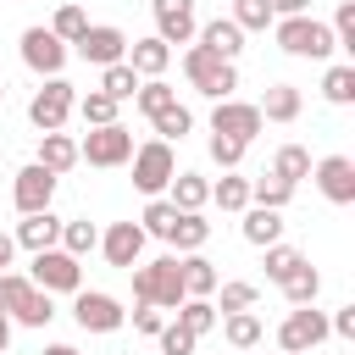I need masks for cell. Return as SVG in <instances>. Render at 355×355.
<instances>
[{
  "mask_svg": "<svg viewBox=\"0 0 355 355\" xmlns=\"http://www.w3.org/2000/svg\"><path fill=\"white\" fill-rule=\"evenodd\" d=\"M205 239H211V222H205L200 211H178V222H172L166 244H172V250H200Z\"/></svg>",
  "mask_w": 355,
  "mask_h": 355,
  "instance_id": "obj_25",
  "label": "cell"
},
{
  "mask_svg": "<svg viewBox=\"0 0 355 355\" xmlns=\"http://www.w3.org/2000/svg\"><path fill=\"white\" fill-rule=\"evenodd\" d=\"M183 72H189V83H194L200 94H211V100H233V89H239L233 61H222V55L205 50V44H189V50H183Z\"/></svg>",
  "mask_w": 355,
  "mask_h": 355,
  "instance_id": "obj_2",
  "label": "cell"
},
{
  "mask_svg": "<svg viewBox=\"0 0 355 355\" xmlns=\"http://www.w3.org/2000/svg\"><path fill=\"white\" fill-rule=\"evenodd\" d=\"M94 244H100V227H94V222H61V250H67V255L83 261Z\"/></svg>",
  "mask_w": 355,
  "mask_h": 355,
  "instance_id": "obj_34",
  "label": "cell"
},
{
  "mask_svg": "<svg viewBox=\"0 0 355 355\" xmlns=\"http://www.w3.org/2000/svg\"><path fill=\"white\" fill-rule=\"evenodd\" d=\"M72 316H78V327L83 333H116L122 327V305L111 300V294H94V288H78V300H72Z\"/></svg>",
  "mask_w": 355,
  "mask_h": 355,
  "instance_id": "obj_10",
  "label": "cell"
},
{
  "mask_svg": "<svg viewBox=\"0 0 355 355\" xmlns=\"http://www.w3.org/2000/svg\"><path fill=\"white\" fill-rule=\"evenodd\" d=\"M166 189H172V205H178V211H200V205L211 200V183H205L200 172H172Z\"/></svg>",
  "mask_w": 355,
  "mask_h": 355,
  "instance_id": "obj_23",
  "label": "cell"
},
{
  "mask_svg": "<svg viewBox=\"0 0 355 355\" xmlns=\"http://www.w3.org/2000/svg\"><path fill=\"white\" fill-rule=\"evenodd\" d=\"M133 327L139 333H161V305H139L133 311Z\"/></svg>",
  "mask_w": 355,
  "mask_h": 355,
  "instance_id": "obj_47",
  "label": "cell"
},
{
  "mask_svg": "<svg viewBox=\"0 0 355 355\" xmlns=\"http://www.w3.org/2000/svg\"><path fill=\"white\" fill-rule=\"evenodd\" d=\"M28 283H39L44 294H78L83 288V266H78V255H67V250H33V272H28Z\"/></svg>",
  "mask_w": 355,
  "mask_h": 355,
  "instance_id": "obj_3",
  "label": "cell"
},
{
  "mask_svg": "<svg viewBox=\"0 0 355 355\" xmlns=\"http://www.w3.org/2000/svg\"><path fill=\"white\" fill-rule=\"evenodd\" d=\"M261 128H266V122H261V105H244V100H216V111H211V133H227V139H239V144H250Z\"/></svg>",
  "mask_w": 355,
  "mask_h": 355,
  "instance_id": "obj_12",
  "label": "cell"
},
{
  "mask_svg": "<svg viewBox=\"0 0 355 355\" xmlns=\"http://www.w3.org/2000/svg\"><path fill=\"white\" fill-rule=\"evenodd\" d=\"M72 105H78L72 83H67V78H44V89L28 100V122H33L39 133H55V128L72 116Z\"/></svg>",
  "mask_w": 355,
  "mask_h": 355,
  "instance_id": "obj_6",
  "label": "cell"
},
{
  "mask_svg": "<svg viewBox=\"0 0 355 355\" xmlns=\"http://www.w3.org/2000/svg\"><path fill=\"white\" fill-rule=\"evenodd\" d=\"M222 333H227L233 349H250V344H261V316H250V311H227Z\"/></svg>",
  "mask_w": 355,
  "mask_h": 355,
  "instance_id": "obj_31",
  "label": "cell"
},
{
  "mask_svg": "<svg viewBox=\"0 0 355 355\" xmlns=\"http://www.w3.org/2000/svg\"><path fill=\"white\" fill-rule=\"evenodd\" d=\"M11 255H17V239H11V233H0V272L11 266Z\"/></svg>",
  "mask_w": 355,
  "mask_h": 355,
  "instance_id": "obj_50",
  "label": "cell"
},
{
  "mask_svg": "<svg viewBox=\"0 0 355 355\" xmlns=\"http://www.w3.org/2000/svg\"><path fill=\"white\" fill-rule=\"evenodd\" d=\"M194 33H200V44H205V50H216L222 61H233V55L244 50V28H239L233 17H216V22H205V28H194Z\"/></svg>",
  "mask_w": 355,
  "mask_h": 355,
  "instance_id": "obj_18",
  "label": "cell"
},
{
  "mask_svg": "<svg viewBox=\"0 0 355 355\" xmlns=\"http://www.w3.org/2000/svg\"><path fill=\"white\" fill-rule=\"evenodd\" d=\"M311 0H272V17H305Z\"/></svg>",
  "mask_w": 355,
  "mask_h": 355,
  "instance_id": "obj_49",
  "label": "cell"
},
{
  "mask_svg": "<svg viewBox=\"0 0 355 355\" xmlns=\"http://www.w3.org/2000/svg\"><path fill=\"white\" fill-rule=\"evenodd\" d=\"M150 122H155V133H161L166 144H172V139H183V133L194 128V116H189V105H178V100H172V105H161V111H155Z\"/></svg>",
  "mask_w": 355,
  "mask_h": 355,
  "instance_id": "obj_33",
  "label": "cell"
},
{
  "mask_svg": "<svg viewBox=\"0 0 355 355\" xmlns=\"http://www.w3.org/2000/svg\"><path fill=\"white\" fill-rule=\"evenodd\" d=\"M244 239L261 244V250L277 244V239H283V216H277L272 205H244Z\"/></svg>",
  "mask_w": 355,
  "mask_h": 355,
  "instance_id": "obj_20",
  "label": "cell"
},
{
  "mask_svg": "<svg viewBox=\"0 0 355 355\" xmlns=\"http://www.w3.org/2000/svg\"><path fill=\"white\" fill-rule=\"evenodd\" d=\"M78 111H83V128H105V122H116V100H111V94H100V89H94V94H83V105H78Z\"/></svg>",
  "mask_w": 355,
  "mask_h": 355,
  "instance_id": "obj_42",
  "label": "cell"
},
{
  "mask_svg": "<svg viewBox=\"0 0 355 355\" xmlns=\"http://www.w3.org/2000/svg\"><path fill=\"white\" fill-rule=\"evenodd\" d=\"M150 11H155V39L166 44L194 39V0H150Z\"/></svg>",
  "mask_w": 355,
  "mask_h": 355,
  "instance_id": "obj_16",
  "label": "cell"
},
{
  "mask_svg": "<svg viewBox=\"0 0 355 355\" xmlns=\"http://www.w3.org/2000/svg\"><path fill=\"white\" fill-rule=\"evenodd\" d=\"M322 94H327L333 105H349V100H355V67H349V61L327 67V78H322Z\"/></svg>",
  "mask_w": 355,
  "mask_h": 355,
  "instance_id": "obj_32",
  "label": "cell"
},
{
  "mask_svg": "<svg viewBox=\"0 0 355 355\" xmlns=\"http://www.w3.org/2000/svg\"><path fill=\"white\" fill-rule=\"evenodd\" d=\"M100 94H111L116 105H122V100H133V94H139V72H133L128 61H111V67H100Z\"/></svg>",
  "mask_w": 355,
  "mask_h": 355,
  "instance_id": "obj_26",
  "label": "cell"
},
{
  "mask_svg": "<svg viewBox=\"0 0 355 355\" xmlns=\"http://www.w3.org/2000/svg\"><path fill=\"white\" fill-rule=\"evenodd\" d=\"M133 300H139V305H166V311H178V305L189 300L178 255H155V261H144V266L133 272Z\"/></svg>",
  "mask_w": 355,
  "mask_h": 355,
  "instance_id": "obj_1",
  "label": "cell"
},
{
  "mask_svg": "<svg viewBox=\"0 0 355 355\" xmlns=\"http://www.w3.org/2000/svg\"><path fill=\"white\" fill-rule=\"evenodd\" d=\"M44 355H78V349H72V344H50Z\"/></svg>",
  "mask_w": 355,
  "mask_h": 355,
  "instance_id": "obj_53",
  "label": "cell"
},
{
  "mask_svg": "<svg viewBox=\"0 0 355 355\" xmlns=\"http://www.w3.org/2000/svg\"><path fill=\"white\" fill-rule=\"evenodd\" d=\"M178 322H183V327L200 338V333H211V327H216V305H211L205 294H189V300L178 305Z\"/></svg>",
  "mask_w": 355,
  "mask_h": 355,
  "instance_id": "obj_29",
  "label": "cell"
},
{
  "mask_svg": "<svg viewBox=\"0 0 355 355\" xmlns=\"http://www.w3.org/2000/svg\"><path fill=\"white\" fill-rule=\"evenodd\" d=\"M333 44L355 55V0H338V11H333Z\"/></svg>",
  "mask_w": 355,
  "mask_h": 355,
  "instance_id": "obj_43",
  "label": "cell"
},
{
  "mask_svg": "<svg viewBox=\"0 0 355 355\" xmlns=\"http://www.w3.org/2000/svg\"><path fill=\"white\" fill-rule=\"evenodd\" d=\"M211 161H216V166H239V161H244V144L227 139V133H211Z\"/></svg>",
  "mask_w": 355,
  "mask_h": 355,
  "instance_id": "obj_44",
  "label": "cell"
},
{
  "mask_svg": "<svg viewBox=\"0 0 355 355\" xmlns=\"http://www.w3.org/2000/svg\"><path fill=\"white\" fill-rule=\"evenodd\" d=\"M300 116V89L294 83H272L261 100V122H294Z\"/></svg>",
  "mask_w": 355,
  "mask_h": 355,
  "instance_id": "obj_22",
  "label": "cell"
},
{
  "mask_svg": "<svg viewBox=\"0 0 355 355\" xmlns=\"http://www.w3.org/2000/svg\"><path fill=\"white\" fill-rule=\"evenodd\" d=\"M161 349L166 355H194V333L183 322H172V327H161Z\"/></svg>",
  "mask_w": 355,
  "mask_h": 355,
  "instance_id": "obj_46",
  "label": "cell"
},
{
  "mask_svg": "<svg viewBox=\"0 0 355 355\" xmlns=\"http://www.w3.org/2000/svg\"><path fill=\"white\" fill-rule=\"evenodd\" d=\"M288 194H294V183H283L277 172H266V178H255V183H250V205H272V211H283V205H288Z\"/></svg>",
  "mask_w": 355,
  "mask_h": 355,
  "instance_id": "obj_30",
  "label": "cell"
},
{
  "mask_svg": "<svg viewBox=\"0 0 355 355\" xmlns=\"http://www.w3.org/2000/svg\"><path fill=\"white\" fill-rule=\"evenodd\" d=\"M22 61H28L33 72H44V78H61V67H67V44H61L50 28H28V33H22Z\"/></svg>",
  "mask_w": 355,
  "mask_h": 355,
  "instance_id": "obj_14",
  "label": "cell"
},
{
  "mask_svg": "<svg viewBox=\"0 0 355 355\" xmlns=\"http://www.w3.org/2000/svg\"><path fill=\"white\" fill-rule=\"evenodd\" d=\"M6 294H11V272H0V311H6Z\"/></svg>",
  "mask_w": 355,
  "mask_h": 355,
  "instance_id": "obj_52",
  "label": "cell"
},
{
  "mask_svg": "<svg viewBox=\"0 0 355 355\" xmlns=\"http://www.w3.org/2000/svg\"><path fill=\"white\" fill-rule=\"evenodd\" d=\"M6 344H11V316L0 311V355H6Z\"/></svg>",
  "mask_w": 355,
  "mask_h": 355,
  "instance_id": "obj_51",
  "label": "cell"
},
{
  "mask_svg": "<svg viewBox=\"0 0 355 355\" xmlns=\"http://www.w3.org/2000/svg\"><path fill=\"white\" fill-rule=\"evenodd\" d=\"M277 44H283L288 55H311V61H322V55L338 50V44H333V28L316 22V17H283V22H277Z\"/></svg>",
  "mask_w": 355,
  "mask_h": 355,
  "instance_id": "obj_4",
  "label": "cell"
},
{
  "mask_svg": "<svg viewBox=\"0 0 355 355\" xmlns=\"http://www.w3.org/2000/svg\"><path fill=\"white\" fill-rule=\"evenodd\" d=\"M255 305V283H222V305L216 311H250Z\"/></svg>",
  "mask_w": 355,
  "mask_h": 355,
  "instance_id": "obj_45",
  "label": "cell"
},
{
  "mask_svg": "<svg viewBox=\"0 0 355 355\" xmlns=\"http://www.w3.org/2000/svg\"><path fill=\"white\" fill-rule=\"evenodd\" d=\"M327 338V316L316 311V305H294L288 316H283V327H277V349L283 355H305V349H316Z\"/></svg>",
  "mask_w": 355,
  "mask_h": 355,
  "instance_id": "obj_8",
  "label": "cell"
},
{
  "mask_svg": "<svg viewBox=\"0 0 355 355\" xmlns=\"http://www.w3.org/2000/svg\"><path fill=\"white\" fill-rule=\"evenodd\" d=\"M128 155H133V133H128L122 122L89 128V133H83V144H78V161H89V166H122Z\"/></svg>",
  "mask_w": 355,
  "mask_h": 355,
  "instance_id": "obj_7",
  "label": "cell"
},
{
  "mask_svg": "<svg viewBox=\"0 0 355 355\" xmlns=\"http://www.w3.org/2000/svg\"><path fill=\"white\" fill-rule=\"evenodd\" d=\"M166 61H172V44H166V39H133V44H128V67H133L139 78H161Z\"/></svg>",
  "mask_w": 355,
  "mask_h": 355,
  "instance_id": "obj_19",
  "label": "cell"
},
{
  "mask_svg": "<svg viewBox=\"0 0 355 355\" xmlns=\"http://www.w3.org/2000/svg\"><path fill=\"white\" fill-rule=\"evenodd\" d=\"M133 100H139V111H144V116H155L161 105H172V100H178V89H172V83H161V78H150V83H139V94H133Z\"/></svg>",
  "mask_w": 355,
  "mask_h": 355,
  "instance_id": "obj_41",
  "label": "cell"
},
{
  "mask_svg": "<svg viewBox=\"0 0 355 355\" xmlns=\"http://www.w3.org/2000/svg\"><path fill=\"white\" fill-rule=\"evenodd\" d=\"M172 222H178V205H172V200H150V205H144V216H139V227H144V233H155V239H166V233H172Z\"/></svg>",
  "mask_w": 355,
  "mask_h": 355,
  "instance_id": "obj_38",
  "label": "cell"
},
{
  "mask_svg": "<svg viewBox=\"0 0 355 355\" xmlns=\"http://www.w3.org/2000/svg\"><path fill=\"white\" fill-rule=\"evenodd\" d=\"M78 55H83L89 67L128 61V33H122V28H111V22H100V28H83V33H78Z\"/></svg>",
  "mask_w": 355,
  "mask_h": 355,
  "instance_id": "obj_11",
  "label": "cell"
},
{
  "mask_svg": "<svg viewBox=\"0 0 355 355\" xmlns=\"http://www.w3.org/2000/svg\"><path fill=\"white\" fill-rule=\"evenodd\" d=\"M272 172H277L283 183H300V178L311 172V150H300V144H283V150H277V161H272Z\"/></svg>",
  "mask_w": 355,
  "mask_h": 355,
  "instance_id": "obj_35",
  "label": "cell"
},
{
  "mask_svg": "<svg viewBox=\"0 0 355 355\" xmlns=\"http://www.w3.org/2000/svg\"><path fill=\"white\" fill-rule=\"evenodd\" d=\"M300 261H305V255H300L294 244H283V239H277V244H266V277H272V283H283Z\"/></svg>",
  "mask_w": 355,
  "mask_h": 355,
  "instance_id": "obj_39",
  "label": "cell"
},
{
  "mask_svg": "<svg viewBox=\"0 0 355 355\" xmlns=\"http://www.w3.org/2000/svg\"><path fill=\"white\" fill-rule=\"evenodd\" d=\"M283 294H288V305H316V294H322L316 266H311V261H300V266L283 277Z\"/></svg>",
  "mask_w": 355,
  "mask_h": 355,
  "instance_id": "obj_27",
  "label": "cell"
},
{
  "mask_svg": "<svg viewBox=\"0 0 355 355\" xmlns=\"http://www.w3.org/2000/svg\"><path fill=\"white\" fill-rule=\"evenodd\" d=\"M128 161H133V189H139V194H150V200H155V194L172 183V172H178V161H172V144H166V139L139 144Z\"/></svg>",
  "mask_w": 355,
  "mask_h": 355,
  "instance_id": "obj_5",
  "label": "cell"
},
{
  "mask_svg": "<svg viewBox=\"0 0 355 355\" xmlns=\"http://www.w3.org/2000/svg\"><path fill=\"white\" fill-rule=\"evenodd\" d=\"M39 166L61 178L67 166H78V144H72V139H67L61 128H55V133H44V139H39Z\"/></svg>",
  "mask_w": 355,
  "mask_h": 355,
  "instance_id": "obj_21",
  "label": "cell"
},
{
  "mask_svg": "<svg viewBox=\"0 0 355 355\" xmlns=\"http://www.w3.org/2000/svg\"><path fill=\"white\" fill-rule=\"evenodd\" d=\"M211 200H216L222 211H244V205H250V178H222V183H211Z\"/></svg>",
  "mask_w": 355,
  "mask_h": 355,
  "instance_id": "obj_37",
  "label": "cell"
},
{
  "mask_svg": "<svg viewBox=\"0 0 355 355\" xmlns=\"http://www.w3.org/2000/svg\"><path fill=\"white\" fill-rule=\"evenodd\" d=\"M316 189H322L333 205H355V161H349V155L316 161Z\"/></svg>",
  "mask_w": 355,
  "mask_h": 355,
  "instance_id": "obj_17",
  "label": "cell"
},
{
  "mask_svg": "<svg viewBox=\"0 0 355 355\" xmlns=\"http://www.w3.org/2000/svg\"><path fill=\"white\" fill-rule=\"evenodd\" d=\"M233 22H239L244 33H250V28L261 33V28H272L277 17H272V0H233Z\"/></svg>",
  "mask_w": 355,
  "mask_h": 355,
  "instance_id": "obj_36",
  "label": "cell"
},
{
  "mask_svg": "<svg viewBox=\"0 0 355 355\" xmlns=\"http://www.w3.org/2000/svg\"><path fill=\"white\" fill-rule=\"evenodd\" d=\"M11 200H17V211H22V216L50 211V200H55V172H44L39 161H33V166H22V172H17V183H11Z\"/></svg>",
  "mask_w": 355,
  "mask_h": 355,
  "instance_id": "obj_13",
  "label": "cell"
},
{
  "mask_svg": "<svg viewBox=\"0 0 355 355\" xmlns=\"http://www.w3.org/2000/svg\"><path fill=\"white\" fill-rule=\"evenodd\" d=\"M61 239V222L50 216V211H33V216H22V227H17V244H28V250H50Z\"/></svg>",
  "mask_w": 355,
  "mask_h": 355,
  "instance_id": "obj_24",
  "label": "cell"
},
{
  "mask_svg": "<svg viewBox=\"0 0 355 355\" xmlns=\"http://www.w3.org/2000/svg\"><path fill=\"white\" fill-rule=\"evenodd\" d=\"M0 100H6V83H0Z\"/></svg>",
  "mask_w": 355,
  "mask_h": 355,
  "instance_id": "obj_54",
  "label": "cell"
},
{
  "mask_svg": "<svg viewBox=\"0 0 355 355\" xmlns=\"http://www.w3.org/2000/svg\"><path fill=\"white\" fill-rule=\"evenodd\" d=\"M178 266H183V288H189V294H205V300H211V288H216V266H211V261H205L200 250H189V255H183Z\"/></svg>",
  "mask_w": 355,
  "mask_h": 355,
  "instance_id": "obj_28",
  "label": "cell"
},
{
  "mask_svg": "<svg viewBox=\"0 0 355 355\" xmlns=\"http://www.w3.org/2000/svg\"><path fill=\"white\" fill-rule=\"evenodd\" d=\"M89 28V17H83V6H61L55 11V22H50V33L61 39V44H78V33Z\"/></svg>",
  "mask_w": 355,
  "mask_h": 355,
  "instance_id": "obj_40",
  "label": "cell"
},
{
  "mask_svg": "<svg viewBox=\"0 0 355 355\" xmlns=\"http://www.w3.org/2000/svg\"><path fill=\"white\" fill-rule=\"evenodd\" d=\"M327 333H338V338H355V305H344V311L327 322Z\"/></svg>",
  "mask_w": 355,
  "mask_h": 355,
  "instance_id": "obj_48",
  "label": "cell"
},
{
  "mask_svg": "<svg viewBox=\"0 0 355 355\" xmlns=\"http://www.w3.org/2000/svg\"><path fill=\"white\" fill-rule=\"evenodd\" d=\"M144 239H150V233H144L139 222H111V227L100 233V250H105L111 266H128V272H133L139 255H144Z\"/></svg>",
  "mask_w": 355,
  "mask_h": 355,
  "instance_id": "obj_15",
  "label": "cell"
},
{
  "mask_svg": "<svg viewBox=\"0 0 355 355\" xmlns=\"http://www.w3.org/2000/svg\"><path fill=\"white\" fill-rule=\"evenodd\" d=\"M6 311L22 322V327H44L50 316H55V305H50V294L39 288V283H28V277H17L11 272V294H6Z\"/></svg>",
  "mask_w": 355,
  "mask_h": 355,
  "instance_id": "obj_9",
  "label": "cell"
}]
</instances>
